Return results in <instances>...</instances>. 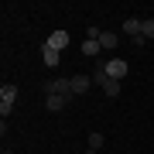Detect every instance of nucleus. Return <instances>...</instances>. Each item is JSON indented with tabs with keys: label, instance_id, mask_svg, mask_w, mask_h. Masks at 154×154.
Listing matches in <instances>:
<instances>
[{
	"label": "nucleus",
	"instance_id": "nucleus-1",
	"mask_svg": "<svg viewBox=\"0 0 154 154\" xmlns=\"http://www.w3.org/2000/svg\"><path fill=\"white\" fill-rule=\"evenodd\" d=\"M14 103H17V86H0V116H11V110H14Z\"/></svg>",
	"mask_w": 154,
	"mask_h": 154
},
{
	"label": "nucleus",
	"instance_id": "nucleus-2",
	"mask_svg": "<svg viewBox=\"0 0 154 154\" xmlns=\"http://www.w3.org/2000/svg\"><path fill=\"white\" fill-rule=\"evenodd\" d=\"M93 82H96V86H103V93H106V96H120V82L106 75V72H103V65L93 72Z\"/></svg>",
	"mask_w": 154,
	"mask_h": 154
},
{
	"label": "nucleus",
	"instance_id": "nucleus-3",
	"mask_svg": "<svg viewBox=\"0 0 154 154\" xmlns=\"http://www.w3.org/2000/svg\"><path fill=\"white\" fill-rule=\"evenodd\" d=\"M45 93L48 96H72V79H51V82H45Z\"/></svg>",
	"mask_w": 154,
	"mask_h": 154
},
{
	"label": "nucleus",
	"instance_id": "nucleus-4",
	"mask_svg": "<svg viewBox=\"0 0 154 154\" xmlns=\"http://www.w3.org/2000/svg\"><path fill=\"white\" fill-rule=\"evenodd\" d=\"M127 69H130V65H127V62H120V58H110V62H103V72H106L110 79H116V82H120V79L127 75Z\"/></svg>",
	"mask_w": 154,
	"mask_h": 154
},
{
	"label": "nucleus",
	"instance_id": "nucleus-5",
	"mask_svg": "<svg viewBox=\"0 0 154 154\" xmlns=\"http://www.w3.org/2000/svg\"><path fill=\"white\" fill-rule=\"evenodd\" d=\"M65 45H69V34L65 31H51L48 38H45V48H51V51H62Z\"/></svg>",
	"mask_w": 154,
	"mask_h": 154
},
{
	"label": "nucleus",
	"instance_id": "nucleus-6",
	"mask_svg": "<svg viewBox=\"0 0 154 154\" xmlns=\"http://www.w3.org/2000/svg\"><path fill=\"white\" fill-rule=\"evenodd\" d=\"M140 28H144V21H137V17H127L123 21V34H130L137 45H144V38H140Z\"/></svg>",
	"mask_w": 154,
	"mask_h": 154
},
{
	"label": "nucleus",
	"instance_id": "nucleus-7",
	"mask_svg": "<svg viewBox=\"0 0 154 154\" xmlns=\"http://www.w3.org/2000/svg\"><path fill=\"white\" fill-rule=\"evenodd\" d=\"M93 86V75H72V96H82Z\"/></svg>",
	"mask_w": 154,
	"mask_h": 154
},
{
	"label": "nucleus",
	"instance_id": "nucleus-8",
	"mask_svg": "<svg viewBox=\"0 0 154 154\" xmlns=\"http://www.w3.org/2000/svg\"><path fill=\"white\" fill-rule=\"evenodd\" d=\"M69 99H72V96H45V106H48L51 113H58V110L69 106Z\"/></svg>",
	"mask_w": 154,
	"mask_h": 154
},
{
	"label": "nucleus",
	"instance_id": "nucleus-9",
	"mask_svg": "<svg viewBox=\"0 0 154 154\" xmlns=\"http://www.w3.org/2000/svg\"><path fill=\"white\" fill-rule=\"evenodd\" d=\"M99 51H103V45H99V41H89V38L82 41V55H86V58H96Z\"/></svg>",
	"mask_w": 154,
	"mask_h": 154
},
{
	"label": "nucleus",
	"instance_id": "nucleus-10",
	"mask_svg": "<svg viewBox=\"0 0 154 154\" xmlns=\"http://www.w3.org/2000/svg\"><path fill=\"white\" fill-rule=\"evenodd\" d=\"M116 41H120V38H116L113 31H103V38H99V45H103V51H113V48H116Z\"/></svg>",
	"mask_w": 154,
	"mask_h": 154
},
{
	"label": "nucleus",
	"instance_id": "nucleus-11",
	"mask_svg": "<svg viewBox=\"0 0 154 154\" xmlns=\"http://www.w3.org/2000/svg\"><path fill=\"white\" fill-rule=\"evenodd\" d=\"M58 55H62V51H51V48H41V58H45V65H58Z\"/></svg>",
	"mask_w": 154,
	"mask_h": 154
},
{
	"label": "nucleus",
	"instance_id": "nucleus-12",
	"mask_svg": "<svg viewBox=\"0 0 154 154\" xmlns=\"http://www.w3.org/2000/svg\"><path fill=\"white\" fill-rule=\"evenodd\" d=\"M99 147H103V134L96 130V134H89V147H86V151H96V154H99Z\"/></svg>",
	"mask_w": 154,
	"mask_h": 154
},
{
	"label": "nucleus",
	"instance_id": "nucleus-13",
	"mask_svg": "<svg viewBox=\"0 0 154 154\" xmlns=\"http://www.w3.org/2000/svg\"><path fill=\"white\" fill-rule=\"evenodd\" d=\"M140 38L147 41V38H154V17H147V21H144V28H140Z\"/></svg>",
	"mask_w": 154,
	"mask_h": 154
},
{
	"label": "nucleus",
	"instance_id": "nucleus-14",
	"mask_svg": "<svg viewBox=\"0 0 154 154\" xmlns=\"http://www.w3.org/2000/svg\"><path fill=\"white\" fill-rule=\"evenodd\" d=\"M4 154H14V151H4Z\"/></svg>",
	"mask_w": 154,
	"mask_h": 154
}]
</instances>
